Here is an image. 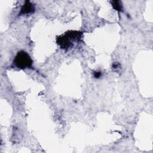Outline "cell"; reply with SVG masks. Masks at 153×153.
<instances>
[{"instance_id":"obj_1","label":"cell","mask_w":153,"mask_h":153,"mask_svg":"<svg viewBox=\"0 0 153 153\" xmlns=\"http://www.w3.org/2000/svg\"><path fill=\"white\" fill-rule=\"evenodd\" d=\"M82 33L79 31L69 30L65 33L63 35L57 37L56 42L60 47L64 50L71 48L74 45V42H78L81 40Z\"/></svg>"},{"instance_id":"obj_2","label":"cell","mask_w":153,"mask_h":153,"mask_svg":"<svg viewBox=\"0 0 153 153\" xmlns=\"http://www.w3.org/2000/svg\"><path fill=\"white\" fill-rule=\"evenodd\" d=\"M32 60L28 53L24 51L17 52L13 60V63L17 68L24 69L30 68L32 65Z\"/></svg>"},{"instance_id":"obj_3","label":"cell","mask_w":153,"mask_h":153,"mask_svg":"<svg viewBox=\"0 0 153 153\" xmlns=\"http://www.w3.org/2000/svg\"><path fill=\"white\" fill-rule=\"evenodd\" d=\"M34 11H35L34 5L32 4L30 1H26L25 2V4L22 5L19 14L20 15L29 14L33 13Z\"/></svg>"},{"instance_id":"obj_4","label":"cell","mask_w":153,"mask_h":153,"mask_svg":"<svg viewBox=\"0 0 153 153\" xmlns=\"http://www.w3.org/2000/svg\"><path fill=\"white\" fill-rule=\"evenodd\" d=\"M111 5L114 9L118 11H123V6L121 1H111Z\"/></svg>"},{"instance_id":"obj_5","label":"cell","mask_w":153,"mask_h":153,"mask_svg":"<svg viewBox=\"0 0 153 153\" xmlns=\"http://www.w3.org/2000/svg\"><path fill=\"white\" fill-rule=\"evenodd\" d=\"M102 75L101 71H96L93 72V76L96 78H99Z\"/></svg>"}]
</instances>
